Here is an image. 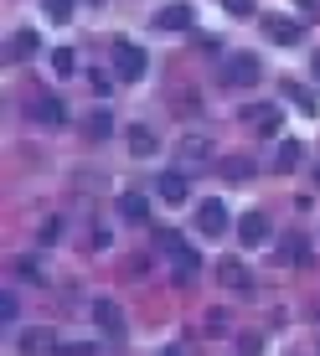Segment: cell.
Returning a JSON list of instances; mask_svg holds the SVG:
<instances>
[{
  "label": "cell",
  "mask_w": 320,
  "mask_h": 356,
  "mask_svg": "<svg viewBox=\"0 0 320 356\" xmlns=\"http://www.w3.org/2000/svg\"><path fill=\"white\" fill-rule=\"evenodd\" d=\"M42 16H47V21H57V26H63V21L72 16V0H42Z\"/></svg>",
  "instance_id": "obj_23"
},
{
  "label": "cell",
  "mask_w": 320,
  "mask_h": 356,
  "mask_svg": "<svg viewBox=\"0 0 320 356\" xmlns=\"http://www.w3.org/2000/svg\"><path fill=\"white\" fill-rule=\"evenodd\" d=\"M243 119H248L258 134H279V119H285V114H279L274 104H253V108H243Z\"/></svg>",
  "instance_id": "obj_8"
},
{
  "label": "cell",
  "mask_w": 320,
  "mask_h": 356,
  "mask_svg": "<svg viewBox=\"0 0 320 356\" xmlns=\"http://www.w3.org/2000/svg\"><path fill=\"white\" fill-rule=\"evenodd\" d=\"M238 351H243V356H258V351H264V341H258V336H243Z\"/></svg>",
  "instance_id": "obj_28"
},
{
  "label": "cell",
  "mask_w": 320,
  "mask_h": 356,
  "mask_svg": "<svg viewBox=\"0 0 320 356\" xmlns=\"http://www.w3.org/2000/svg\"><path fill=\"white\" fill-rule=\"evenodd\" d=\"M300 161H305V145L300 140H285V145H279V155H274V170H294Z\"/></svg>",
  "instance_id": "obj_14"
},
{
  "label": "cell",
  "mask_w": 320,
  "mask_h": 356,
  "mask_svg": "<svg viewBox=\"0 0 320 356\" xmlns=\"http://www.w3.org/2000/svg\"><path fill=\"white\" fill-rule=\"evenodd\" d=\"M93 321H98V330H104L109 341L125 336V310H119L114 300H93Z\"/></svg>",
  "instance_id": "obj_5"
},
{
  "label": "cell",
  "mask_w": 320,
  "mask_h": 356,
  "mask_svg": "<svg viewBox=\"0 0 320 356\" xmlns=\"http://www.w3.org/2000/svg\"><path fill=\"white\" fill-rule=\"evenodd\" d=\"M305 10H320V0H305Z\"/></svg>",
  "instance_id": "obj_29"
},
{
  "label": "cell",
  "mask_w": 320,
  "mask_h": 356,
  "mask_svg": "<svg viewBox=\"0 0 320 356\" xmlns=\"http://www.w3.org/2000/svg\"><path fill=\"white\" fill-rule=\"evenodd\" d=\"M155 191H160V202H166V207H181V202H186V176L166 170V176L155 181Z\"/></svg>",
  "instance_id": "obj_9"
},
{
  "label": "cell",
  "mask_w": 320,
  "mask_h": 356,
  "mask_svg": "<svg viewBox=\"0 0 320 356\" xmlns=\"http://www.w3.org/2000/svg\"><path fill=\"white\" fill-rule=\"evenodd\" d=\"M36 47H42V42H36V31H26V26H21L16 36H10L6 57H10V63H26V57H36Z\"/></svg>",
  "instance_id": "obj_11"
},
{
  "label": "cell",
  "mask_w": 320,
  "mask_h": 356,
  "mask_svg": "<svg viewBox=\"0 0 320 356\" xmlns=\"http://www.w3.org/2000/svg\"><path fill=\"white\" fill-rule=\"evenodd\" d=\"M109 129H114V114H109V108H93L88 114V134L93 140H109Z\"/></svg>",
  "instance_id": "obj_18"
},
{
  "label": "cell",
  "mask_w": 320,
  "mask_h": 356,
  "mask_svg": "<svg viewBox=\"0 0 320 356\" xmlns=\"http://www.w3.org/2000/svg\"><path fill=\"white\" fill-rule=\"evenodd\" d=\"M285 264H310V243H305V238H289V243H285Z\"/></svg>",
  "instance_id": "obj_24"
},
{
  "label": "cell",
  "mask_w": 320,
  "mask_h": 356,
  "mask_svg": "<svg viewBox=\"0 0 320 356\" xmlns=\"http://www.w3.org/2000/svg\"><path fill=\"white\" fill-rule=\"evenodd\" d=\"M93 6H104V0H93Z\"/></svg>",
  "instance_id": "obj_32"
},
{
  "label": "cell",
  "mask_w": 320,
  "mask_h": 356,
  "mask_svg": "<svg viewBox=\"0 0 320 356\" xmlns=\"http://www.w3.org/2000/svg\"><path fill=\"white\" fill-rule=\"evenodd\" d=\"M258 78H264V63H258L253 52H232L223 63V83H227V88H253Z\"/></svg>",
  "instance_id": "obj_1"
},
{
  "label": "cell",
  "mask_w": 320,
  "mask_h": 356,
  "mask_svg": "<svg viewBox=\"0 0 320 356\" xmlns=\"http://www.w3.org/2000/svg\"><path fill=\"white\" fill-rule=\"evenodd\" d=\"M36 119H42V124H63V119H67V108L57 104V98H42V104H36Z\"/></svg>",
  "instance_id": "obj_21"
},
{
  "label": "cell",
  "mask_w": 320,
  "mask_h": 356,
  "mask_svg": "<svg viewBox=\"0 0 320 356\" xmlns=\"http://www.w3.org/2000/svg\"><path fill=\"white\" fill-rule=\"evenodd\" d=\"M119 212H125L129 222H145V217H150V202H145L140 191H129V196H119Z\"/></svg>",
  "instance_id": "obj_15"
},
{
  "label": "cell",
  "mask_w": 320,
  "mask_h": 356,
  "mask_svg": "<svg viewBox=\"0 0 320 356\" xmlns=\"http://www.w3.org/2000/svg\"><path fill=\"white\" fill-rule=\"evenodd\" d=\"M279 93H285V104H294V108H300V114H320V104H315V93L310 88H305V83H285V88H279Z\"/></svg>",
  "instance_id": "obj_10"
},
{
  "label": "cell",
  "mask_w": 320,
  "mask_h": 356,
  "mask_svg": "<svg viewBox=\"0 0 320 356\" xmlns=\"http://www.w3.org/2000/svg\"><path fill=\"white\" fill-rule=\"evenodd\" d=\"M315 72H320V52H315Z\"/></svg>",
  "instance_id": "obj_31"
},
{
  "label": "cell",
  "mask_w": 320,
  "mask_h": 356,
  "mask_svg": "<svg viewBox=\"0 0 320 356\" xmlns=\"http://www.w3.org/2000/svg\"><path fill=\"white\" fill-rule=\"evenodd\" d=\"M0 321H6V325H10V321H16V300H10V289H6V294H0Z\"/></svg>",
  "instance_id": "obj_26"
},
{
  "label": "cell",
  "mask_w": 320,
  "mask_h": 356,
  "mask_svg": "<svg viewBox=\"0 0 320 356\" xmlns=\"http://www.w3.org/2000/svg\"><path fill=\"white\" fill-rule=\"evenodd\" d=\"M227 16H253V0H223Z\"/></svg>",
  "instance_id": "obj_27"
},
{
  "label": "cell",
  "mask_w": 320,
  "mask_h": 356,
  "mask_svg": "<svg viewBox=\"0 0 320 356\" xmlns=\"http://www.w3.org/2000/svg\"><path fill=\"white\" fill-rule=\"evenodd\" d=\"M57 356H93L88 341H67V346H57Z\"/></svg>",
  "instance_id": "obj_25"
},
{
  "label": "cell",
  "mask_w": 320,
  "mask_h": 356,
  "mask_svg": "<svg viewBox=\"0 0 320 356\" xmlns=\"http://www.w3.org/2000/svg\"><path fill=\"white\" fill-rule=\"evenodd\" d=\"M223 176H227V181H243V176H253V161H243V155H227V161H223Z\"/></svg>",
  "instance_id": "obj_22"
},
{
  "label": "cell",
  "mask_w": 320,
  "mask_h": 356,
  "mask_svg": "<svg viewBox=\"0 0 320 356\" xmlns=\"http://www.w3.org/2000/svg\"><path fill=\"white\" fill-rule=\"evenodd\" d=\"M227 207L223 202H202V212H196V232H202V238H223L227 232Z\"/></svg>",
  "instance_id": "obj_4"
},
{
  "label": "cell",
  "mask_w": 320,
  "mask_h": 356,
  "mask_svg": "<svg viewBox=\"0 0 320 356\" xmlns=\"http://www.w3.org/2000/svg\"><path fill=\"white\" fill-rule=\"evenodd\" d=\"M186 26H191V6H186V0H176V6H160V10H155V31L176 36V31H186Z\"/></svg>",
  "instance_id": "obj_6"
},
{
  "label": "cell",
  "mask_w": 320,
  "mask_h": 356,
  "mask_svg": "<svg viewBox=\"0 0 320 356\" xmlns=\"http://www.w3.org/2000/svg\"><path fill=\"white\" fill-rule=\"evenodd\" d=\"M223 284H232V289H248V268H243L238 259H223Z\"/></svg>",
  "instance_id": "obj_20"
},
{
  "label": "cell",
  "mask_w": 320,
  "mask_h": 356,
  "mask_svg": "<svg viewBox=\"0 0 320 356\" xmlns=\"http://www.w3.org/2000/svg\"><path fill=\"white\" fill-rule=\"evenodd\" d=\"M129 150L134 155H155V129H145V124L129 129Z\"/></svg>",
  "instance_id": "obj_19"
},
{
  "label": "cell",
  "mask_w": 320,
  "mask_h": 356,
  "mask_svg": "<svg viewBox=\"0 0 320 356\" xmlns=\"http://www.w3.org/2000/svg\"><path fill=\"white\" fill-rule=\"evenodd\" d=\"M170 268H176L181 279H191L196 268H202V259H196V248H186V243H176V248H170Z\"/></svg>",
  "instance_id": "obj_13"
},
{
  "label": "cell",
  "mask_w": 320,
  "mask_h": 356,
  "mask_svg": "<svg viewBox=\"0 0 320 356\" xmlns=\"http://www.w3.org/2000/svg\"><path fill=\"white\" fill-rule=\"evenodd\" d=\"M269 238H274V227H269L264 212H243L238 217V243H243V248H264Z\"/></svg>",
  "instance_id": "obj_3"
},
{
  "label": "cell",
  "mask_w": 320,
  "mask_h": 356,
  "mask_svg": "<svg viewBox=\"0 0 320 356\" xmlns=\"http://www.w3.org/2000/svg\"><path fill=\"white\" fill-rule=\"evenodd\" d=\"M160 356H181V351H160Z\"/></svg>",
  "instance_id": "obj_30"
},
{
  "label": "cell",
  "mask_w": 320,
  "mask_h": 356,
  "mask_svg": "<svg viewBox=\"0 0 320 356\" xmlns=\"http://www.w3.org/2000/svg\"><path fill=\"white\" fill-rule=\"evenodd\" d=\"M114 72L125 83H140L145 72H150V57H145V47H134V42H114Z\"/></svg>",
  "instance_id": "obj_2"
},
{
  "label": "cell",
  "mask_w": 320,
  "mask_h": 356,
  "mask_svg": "<svg viewBox=\"0 0 320 356\" xmlns=\"http://www.w3.org/2000/svg\"><path fill=\"white\" fill-rule=\"evenodd\" d=\"M72 67H78V52H72V47H57L52 52V72L57 78H72Z\"/></svg>",
  "instance_id": "obj_17"
},
{
  "label": "cell",
  "mask_w": 320,
  "mask_h": 356,
  "mask_svg": "<svg viewBox=\"0 0 320 356\" xmlns=\"http://www.w3.org/2000/svg\"><path fill=\"white\" fill-rule=\"evenodd\" d=\"M181 161L186 165H207L212 161V145H207L202 134H186V140H181Z\"/></svg>",
  "instance_id": "obj_12"
},
{
  "label": "cell",
  "mask_w": 320,
  "mask_h": 356,
  "mask_svg": "<svg viewBox=\"0 0 320 356\" xmlns=\"http://www.w3.org/2000/svg\"><path fill=\"white\" fill-rule=\"evenodd\" d=\"M264 31H269V42H279V47H300V21H289V16H264Z\"/></svg>",
  "instance_id": "obj_7"
},
{
  "label": "cell",
  "mask_w": 320,
  "mask_h": 356,
  "mask_svg": "<svg viewBox=\"0 0 320 356\" xmlns=\"http://www.w3.org/2000/svg\"><path fill=\"white\" fill-rule=\"evenodd\" d=\"M47 346H52V351H57V341H52V330H26V336H21V351H26V356H36V351H47Z\"/></svg>",
  "instance_id": "obj_16"
}]
</instances>
